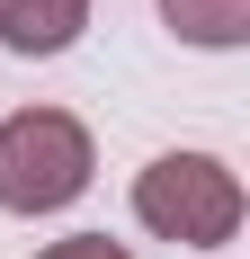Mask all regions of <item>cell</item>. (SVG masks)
Segmentation results:
<instances>
[{
  "label": "cell",
  "instance_id": "cell-5",
  "mask_svg": "<svg viewBox=\"0 0 250 259\" xmlns=\"http://www.w3.org/2000/svg\"><path fill=\"white\" fill-rule=\"evenodd\" d=\"M36 259H134L125 241H107V233H63V241H45Z\"/></svg>",
  "mask_w": 250,
  "mask_h": 259
},
{
  "label": "cell",
  "instance_id": "cell-3",
  "mask_svg": "<svg viewBox=\"0 0 250 259\" xmlns=\"http://www.w3.org/2000/svg\"><path fill=\"white\" fill-rule=\"evenodd\" d=\"M90 27V0H0V45L9 54H72Z\"/></svg>",
  "mask_w": 250,
  "mask_h": 259
},
{
  "label": "cell",
  "instance_id": "cell-4",
  "mask_svg": "<svg viewBox=\"0 0 250 259\" xmlns=\"http://www.w3.org/2000/svg\"><path fill=\"white\" fill-rule=\"evenodd\" d=\"M161 27L179 45L232 54V45H250V0H161Z\"/></svg>",
  "mask_w": 250,
  "mask_h": 259
},
{
  "label": "cell",
  "instance_id": "cell-1",
  "mask_svg": "<svg viewBox=\"0 0 250 259\" xmlns=\"http://www.w3.org/2000/svg\"><path fill=\"white\" fill-rule=\"evenodd\" d=\"M99 143L72 107H9L0 116V214H63L90 197Z\"/></svg>",
  "mask_w": 250,
  "mask_h": 259
},
{
  "label": "cell",
  "instance_id": "cell-2",
  "mask_svg": "<svg viewBox=\"0 0 250 259\" xmlns=\"http://www.w3.org/2000/svg\"><path fill=\"white\" fill-rule=\"evenodd\" d=\"M134 224L179 250H224L241 233V179L215 152H161L134 170Z\"/></svg>",
  "mask_w": 250,
  "mask_h": 259
}]
</instances>
